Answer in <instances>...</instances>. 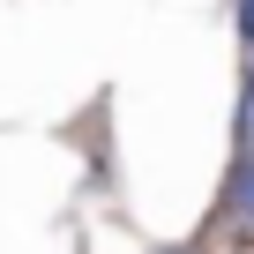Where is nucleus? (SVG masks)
<instances>
[{"label":"nucleus","instance_id":"nucleus-1","mask_svg":"<svg viewBox=\"0 0 254 254\" xmlns=\"http://www.w3.org/2000/svg\"><path fill=\"white\" fill-rule=\"evenodd\" d=\"M172 254H180V247H172Z\"/></svg>","mask_w":254,"mask_h":254}]
</instances>
